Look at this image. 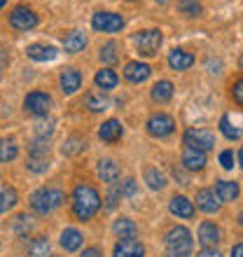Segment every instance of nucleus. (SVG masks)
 Returning <instances> with one entry per match:
<instances>
[{
    "instance_id": "1",
    "label": "nucleus",
    "mask_w": 243,
    "mask_h": 257,
    "mask_svg": "<svg viewBox=\"0 0 243 257\" xmlns=\"http://www.w3.org/2000/svg\"><path fill=\"white\" fill-rule=\"evenodd\" d=\"M101 208V194L91 185H77L73 190V213L77 220H91Z\"/></svg>"
},
{
    "instance_id": "2",
    "label": "nucleus",
    "mask_w": 243,
    "mask_h": 257,
    "mask_svg": "<svg viewBox=\"0 0 243 257\" xmlns=\"http://www.w3.org/2000/svg\"><path fill=\"white\" fill-rule=\"evenodd\" d=\"M192 234H189L187 227H173V229L166 234V248H169L171 257H187L192 252Z\"/></svg>"
},
{
    "instance_id": "3",
    "label": "nucleus",
    "mask_w": 243,
    "mask_h": 257,
    "mask_svg": "<svg viewBox=\"0 0 243 257\" xmlns=\"http://www.w3.org/2000/svg\"><path fill=\"white\" fill-rule=\"evenodd\" d=\"M61 203H63V192L61 190H47V187H42V190L33 192V196H31V208H33L38 215H49L54 208H59Z\"/></svg>"
},
{
    "instance_id": "4",
    "label": "nucleus",
    "mask_w": 243,
    "mask_h": 257,
    "mask_svg": "<svg viewBox=\"0 0 243 257\" xmlns=\"http://www.w3.org/2000/svg\"><path fill=\"white\" fill-rule=\"evenodd\" d=\"M182 141H185V148H194L201 152H208L215 148V136L208 128H187Z\"/></svg>"
},
{
    "instance_id": "5",
    "label": "nucleus",
    "mask_w": 243,
    "mask_h": 257,
    "mask_svg": "<svg viewBox=\"0 0 243 257\" xmlns=\"http://www.w3.org/2000/svg\"><path fill=\"white\" fill-rule=\"evenodd\" d=\"M162 31L157 28H150V31H143V33L136 35V47L141 52L143 56H155L162 47Z\"/></svg>"
},
{
    "instance_id": "6",
    "label": "nucleus",
    "mask_w": 243,
    "mask_h": 257,
    "mask_svg": "<svg viewBox=\"0 0 243 257\" xmlns=\"http://www.w3.org/2000/svg\"><path fill=\"white\" fill-rule=\"evenodd\" d=\"M173 131H176V122L166 112H157V115H152L148 119V134L155 136V138H166Z\"/></svg>"
},
{
    "instance_id": "7",
    "label": "nucleus",
    "mask_w": 243,
    "mask_h": 257,
    "mask_svg": "<svg viewBox=\"0 0 243 257\" xmlns=\"http://www.w3.org/2000/svg\"><path fill=\"white\" fill-rule=\"evenodd\" d=\"M91 26L101 33H117L124 28V19L115 12H96L91 17Z\"/></svg>"
},
{
    "instance_id": "8",
    "label": "nucleus",
    "mask_w": 243,
    "mask_h": 257,
    "mask_svg": "<svg viewBox=\"0 0 243 257\" xmlns=\"http://www.w3.org/2000/svg\"><path fill=\"white\" fill-rule=\"evenodd\" d=\"M24 108H26L28 115L35 117H47L49 108H52V98H49L45 91H31L24 101Z\"/></svg>"
},
{
    "instance_id": "9",
    "label": "nucleus",
    "mask_w": 243,
    "mask_h": 257,
    "mask_svg": "<svg viewBox=\"0 0 243 257\" xmlns=\"http://www.w3.org/2000/svg\"><path fill=\"white\" fill-rule=\"evenodd\" d=\"M10 24H12L17 31H28V28H35L38 26V14L26 5H19L14 7L12 14H10Z\"/></svg>"
},
{
    "instance_id": "10",
    "label": "nucleus",
    "mask_w": 243,
    "mask_h": 257,
    "mask_svg": "<svg viewBox=\"0 0 243 257\" xmlns=\"http://www.w3.org/2000/svg\"><path fill=\"white\" fill-rule=\"evenodd\" d=\"M112 257H145V245L138 238H119Z\"/></svg>"
},
{
    "instance_id": "11",
    "label": "nucleus",
    "mask_w": 243,
    "mask_h": 257,
    "mask_svg": "<svg viewBox=\"0 0 243 257\" xmlns=\"http://www.w3.org/2000/svg\"><path fill=\"white\" fill-rule=\"evenodd\" d=\"M150 75H152V68H150L148 63L129 61L127 66H124V77H127L129 82H134V84H141V82H145Z\"/></svg>"
},
{
    "instance_id": "12",
    "label": "nucleus",
    "mask_w": 243,
    "mask_h": 257,
    "mask_svg": "<svg viewBox=\"0 0 243 257\" xmlns=\"http://www.w3.org/2000/svg\"><path fill=\"white\" fill-rule=\"evenodd\" d=\"M169 208H171V213L176 217H182V220H189V217H194V213H196V208H194V203L189 201L187 196H173L171 199V203H169Z\"/></svg>"
},
{
    "instance_id": "13",
    "label": "nucleus",
    "mask_w": 243,
    "mask_h": 257,
    "mask_svg": "<svg viewBox=\"0 0 243 257\" xmlns=\"http://www.w3.org/2000/svg\"><path fill=\"white\" fill-rule=\"evenodd\" d=\"M194 201H196V208L203 210V213H208V215H213V213L220 210V201H217V196L213 190H199Z\"/></svg>"
},
{
    "instance_id": "14",
    "label": "nucleus",
    "mask_w": 243,
    "mask_h": 257,
    "mask_svg": "<svg viewBox=\"0 0 243 257\" xmlns=\"http://www.w3.org/2000/svg\"><path fill=\"white\" fill-rule=\"evenodd\" d=\"M199 243L203 248H215L220 243V229L215 222H201L199 227Z\"/></svg>"
},
{
    "instance_id": "15",
    "label": "nucleus",
    "mask_w": 243,
    "mask_h": 257,
    "mask_svg": "<svg viewBox=\"0 0 243 257\" xmlns=\"http://www.w3.org/2000/svg\"><path fill=\"white\" fill-rule=\"evenodd\" d=\"M80 87H82L80 70H75V68H66V70L61 73V91L70 96V94H75Z\"/></svg>"
},
{
    "instance_id": "16",
    "label": "nucleus",
    "mask_w": 243,
    "mask_h": 257,
    "mask_svg": "<svg viewBox=\"0 0 243 257\" xmlns=\"http://www.w3.org/2000/svg\"><path fill=\"white\" fill-rule=\"evenodd\" d=\"M182 166L187 171H201L206 166V152L194 150V148H185V152H182Z\"/></svg>"
},
{
    "instance_id": "17",
    "label": "nucleus",
    "mask_w": 243,
    "mask_h": 257,
    "mask_svg": "<svg viewBox=\"0 0 243 257\" xmlns=\"http://www.w3.org/2000/svg\"><path fill=\"white\" fill-rule=\"evenodd\" d=\"M82 231L80 229H75V227H68V229L61 231V248L66 252H75V250H80L82 248Z\"/></svg>"
},
{
    "instance_id": "18",
    "label": "nucleus",
    "mask_w": 243,
    "mask_h": 257,
    "mask_svg": "<svg viewBox=\"0 0 243 257\" xmlns=\"http://www.w3.org/2000/svg\"><path fill=\"white\" fill-rule=\"evenodd\" d=\"M122 124L117 119H108V122H103L101 128H98V138L105 143H117L122 138Z\"/></svg>"
},
{
    "instance_id": "19",
    "label": "nucleus",
    "mask_w": 243,
    "mask_h": 257,
    "mask_svg": "<svg viewBox=\"0 0 243 257\" xmlns=\"http://www.w3.org/2000/svg\"><path fill=\"white\" fill-rule=\"evenodd\" d=\"M28 59H33V61H52V59H56V49L52 47V45H28L26 49Z\"/></svg>"
},
{
    "instance_id": "20",
    "label": "nucleus",
    "mask_w": 243,
    "mask_h": 257,
    "mask_svg": "<svg viewBox=\"0 0 243 257\" xmlns=\"http://www.w3.org/2000/svg\"><path fill=\"white\" fill-rule=\"evenodd\" d=\"M84 103L91 112H103V110L110 108V98L105 96V91H89L84 96Z\"/></svg>"
},
{
    "instance_id": "21",
    "label": "nucleus",
    "mask_w": 243,
    "mask_h": 257,
    "mask_svg": "<svg viewBox=\"0 0 243 257\" xmlns=\"http://www.w3.org/2000/svg\"><path fill=\"white\" fill-rule=\"evenodd\" d=\"M192 63H194V56L189 52H185V49H173L169 54V66L173 70H187Z\"/></svg>"
},
{
    "instance_id": "22",
    "label": "nucleus",
    "mask_w": 243,
    "mask_h": 257,
    "mask_svg": "<svg viewBox=\"0 0 243 257\" xmlns=\"http://www.w3.org/2000/svg\"><path fill=\"white\" fill-rule=\"evenodd\" d=\"M94 82H96V87H98V89H103V91H110V89L117 87L119 77H117L115 70H110V68H101V70L96 73Z\"/></svg>"
},
{
    "instance_id": "23",
    "label": "nucleus",
    "mask_w": 243,
    "mask_h": 257,
    "mask_svg": "<svg viewBox=\"0 0 243 257\" xmlns=\"http://www.w3.org/2000/svg\"><path fill=\"white\" fill-rule=\"evenodd\" d=\"M98 178H101L103 183H115L117 178H119V166H117V162H112V159H101L98 162Z\"/></svg>"
},
{
    "instance_id": "24",
    "label": "nucleus",
    "mask_w": 243,
    "mask_h": 257,
    "mask_svg": "<svg viewBox=\"0 0 243 257\" xmlns=\"http://www.w3.org/2000/svg\"><path fill=\"white\" fill-rule=\"evenodd\" d=\"M112 231H115L117 238H136L138 227H136L134 220H129V217H119V220H115V224H112Z\"/></svg>"
},
{
    "instance_id": "25",
    "label": "nucleus",
    "mask_w": 243,
    "mask_h": 257,
    "mask_svg": "<svg viewBox=\"0 0 243 257\" xmlns=\"http://www.w3.org/2000/svg\"><path fill=\"white\" fill-rule=\"evenodd\" d=\"M215 196L217 201H234L238 196V185L234 180H220L215 185Z\"/></svg>"
},
{
    "instance_id": "26",
    "label": "nucleus",
    "mask_w": 243,
    "mask_h": 257,
    "mask_svg": "<svg viewBox=\"0 0 243 257\" xmlns=\"http://www.w3.org/2000/svg\"><path fill=\"white\" fill-rule=\"evenodd\" d=\"M84 47H87V38H84V33H80V31H73V33H68L66 38H63V49H66L68 54H77V52H82Z\"/></svg>"
},
{
    "instance_id": "27",
    "label": "nucleus",
    "mask_w": 243,
    "mask_h": 257,
    "mask_svg": "<svg viewBox=\"0 0 243 257\" xmlns=\"http://www.w3.org/2000/svg\"><path fill=\"white\" fill-rule=\"evenodd\" d=\"M150 96H152V101L155 103L171 101V98H173V82H169V80L157 82L155 87H152V91H150Z\"/></svg>"
},
{
    "instance_id": "28",
    "label": "nucleus",
    "mask_w": 243,
    "mask_h": 257,
    "mask_svg": "<svg viewBox=\"0 0 243 257\" xmlns=\"http://www.w3.org/2000/svg\"><path fill=\"white\" fill-rule=\"evenodd\" d=\"M63 155L66 157H75V155H80V152H84L87 150V138H82V136L73 134L70 138H66V143H63Z\"/></svg>"
},
{
    "instance_id": "29",
    "label": "nucleus",
    "mask_w": 243,
    "mask_h": 257,
    "mask_svg": "<svg viewBox=\"0 0 243 257\" xmlns=\"http://www.w3.org/2000/svg\"><path fill=\"white\" fill-rule=\"evenodd\" d=\"M17 201H19V194H17L14 187H3V190H0V213L14 208Z\"/></svg>"
},
{
    "instance_id": "30",
    "label": "nucleus",
    "mask_w": 243,
    "mask_h": 257,
    "mask_svg": "<svg viewBox=\"0 0 243 257\" xmlns=\"http://www.w3.org/2000/svg\"><path fill=\"white\" fill-rule=\"evenodd\" d=\"M145 183H148L150 190H162L164 185H166V178L164 173H159V169H145Z\"/></svg>"
},
{
    "instance_id": "31",
    "label": "nucleus",
    "mask_w": 243,
    "mask_h": 257,
    "mask_svg": "<svg viewBox=\"0 0 243 257\" xmlns=\"http://www.w3.org/2000/svg\"><path fill=\"white\" fill-rule=\"evenodd\" d=\"M17 155H19V148H17V143H14V141H7V138H3V141H0V162H12Z\"/></svg>"
},
{
    "instance_id": "32",
    "label": "nucleus",
    "mask_w": 243,
    "mask_h": 257,
    "mask_svg": "<svg viewBox=\"0 0 243 257\" xmlns=\"http://www.w3.org/2000/svg\"><path fill=\"white\" fill-rule=\"evenodd\" d=\"M28 252L33 257H47V252H49V241L45 236H38V238H33V243L28 245Z\"/></svg>"
},
{
    "instance_id": "33",
    "label": "nucleus",
    "mask_w": 243,
    "mask_h": 257,
    "mask_svg": "<svg viewBox=\"0 0 243 257\" xmlns=\"http://www.w3.org/2000/svg\"><path fill=\"white\" fill-rule=\"evenodd\" d=\"M178 10L182 14H187V17H199L203 12L199 0H178Z\"/></svg>"
},
{
    "instance_id": "34",
    "label": "nucleus",
    "mask_w": 243,
    "mask_h": 257,
    "mask_svg": "<svg viewBox=\"0 0 243 257\" xmlns=\"http://www.w3.org/2000/svg\"><path fill=\"white\" fill-rule=\"evenodd\" d=\"M26 166H28V171H33V173H45V171L49 169V157H28Z\"/></svg>"
},
{
    "instance_id": "35",
    "label": "nucleus",
    "mask_w": 243,
    "mask_h": 257,
    "mask_svg": "<svg viewBox=\"0 0 243 257\" xmlns=\"http://www.w3.org/2000/svg\"><path fill=\"white\" fill-rule=\"evenodd\" d=\"M33 217H28L26 213H21V215H17V220H14V231L17 234H21V236H26L28 231L33 229V222H31Z\"/></svg>"
},
{
    "instance_id": "36",
    "label": "nucleus",
    "mask_w": 243,
    "mask_h": 257,
    "mask_svg": "<svg viewBox=\"0 0 243 257\" xmlns=\"http://www.w3.org/2000/svg\"><path fill=\"white\" fill-rule=\"evenodd\" d=\"M220 131H222L224 138H229V141H238V138H241V131H238L236 126H231V119L227 115L220 119Z\"/></svg>"
},
{
    "instance_id": "37",
    "label": "nucleus",
    "mask_w": 243,
    "mask_h": 257,
    "mask_svg": "<svg viewBox=\"0 0 243 257\" xmlns=\"http://www.w3.org/2000/svg\"><path fill=\"white\" fill-rule=\"evenodd\" d=\"M117 59H119V54H117V45L115 42H105L101 47V61L103 63H115Z\"/></svg>"
},
{
    "instance_id": "38",
    "label": "nucleus",
    "mask_w": 243,
    "mask_h": 257,
    "mask_svg": "<svg viewBox=\"0 0 243 257\" xmlns=\"http://www.w3.org/2000/svg\"><path fill=\"white\" fill-rule=\"evenodd\" d=\"M28 157H49V143L47 138H38L28 150Z\"/></svg>"
},
{
    "instance_id": "39",
    "label": "nucleus",
    "mask_w": 243,
    "mask_h": 257,
    "mask_svg": "<svg viewBox=\"0 0 243 257\" xmlns=\"http://www.w3.org/2000/svg\"><path fill=\"white\" fill-rule=\"evenodd\" d=\"M136 190H138V183H136L134 178H127L124 183L117 187V192H119V196H134Z\"/></svg>"
},
{
    "instance_id": "40",
    "label": "nucleus",
    "mask_w": 243,
    "mask_h": 257,
    "mask_svg": "<svg viewBox=\"0 0 243 257\" xmlns=\"http://www.w3.org/2000/svg\"><path fill=\"white\" fill-rule=\"evenodd\" d=\"M52 131H54V122H52V119H40V122L35 124V134L40 136V138L49 136Z\"/></svg>"
},
{
    "instance_id": "41",
    "label": "nucleus",
    "mask_w": 243,
    "mask_h": 257,
    "mask_svg": "<svg viewBox=\"0 0 243 257\" xmlns=\"http://www.w3.org/2000/svg\"><path fill=\"white\" fill-rule=\"evenodd\" d=\"M220 164H222V169H227V171L234 169V152H231V150L220 152Z\"/></svg>"
},
{
    "instance_id": "42",
    "label": "nucleus",
    "mask_w": 243,
    "mask_h": 257,
    "mask_svg": "<svg viewBox=\"0 0 243 257\" xmlns=\"http://www.w3.org/2000/svg\"><path fill=\"white\" fill-rule=\"evenodd\" d=\"M231 96L236 98V103H238V105H241V103H243V82H241V80H236V82H234V87H231Z\"/></svg>"
},
{
    "instance_id": "43",
    "label": "nucleus",
    "mask_w": 243,
    "mask_h": 257,
    "mask_svg": "<svg viewBox=\"0 0 243 257\" xmlns=\"http://www.w3.org/2000/svg\"><path fill=\"white\" fill-rule=\"evenodd\" d=\"M119 199H122L119 192H117V190H110V194H108V206H105V208L112 210V208L117 206V201H119Z\"/></svg>"
},
{
    "instance_id": "44",
    "label": "nucleus",
    "mask_w": 243,
    "mask_h": 257,
    "mask_svg": "<svg viewBox=\"0 0 243 257\" xmlns=\"http://www.w3.org/2000/svg\"><path fill=\"white\" fill-rule=\"evenodd\" d=\"M196 257H222L217 248H203V250L196 252Z\"/></svg>"
},
{
    "instance_id": "45",
    "label": "nucleus",
    "mask_w": 243,
    "mask_h": 257,
    "mask_svg": "<svg viewBox=\"0 0 243 257\" xmlns=\"http://www.w3.org/2000/svg\"><path fill=\"white\" fill-rule=\"evenodd\" d=\"M82 257H103V252L98 248H87V250L82 252Z\"/></svg>"
},
{
    "instance_id": "46",
    "label": "nucleus",
    "mask_w": 243,
    "mask_h": 257,
    "mask_svg": "<svg viewBox=\"0 0 243 257\" xmlns=\"http://www.w3.org/2000/svg\"><path fill=\"white\" fill-rule=\"evenodd\" d=\"M231 257H243V243H236L231 248Z\"/></svg>"
},
{
    "instance_id": "47",
    "label": "nucleus",
    "mask_w": 243,
    "mask_h": 257,
    "mask_svg": "<svg viewBox=\"0 0 243 257\" xmlns=\"http://www.w3.org/2000/svg\"><path fill=\"white\" fill-rule=\"evenodd\" d=\"M3 68H5V54L0 52V77H3Z\"/></svg>"
},
{
    "instance_id": "48",
    "label": "nucleus",
    "mask_w": 243,
    "mask_h": 257,
    "mask_svg": "<svg viewBox=\"0 0 243 257\" xmlns=\"http://www.w3.org/2000/svg\"><path fill=\"white\" fill-rule=\"evenodd\" d=\"M3 7H5V0H0V10H3Z\"/></svg>"
},
{
    "instance_id": "49",
    "label": "nucleus",
    "mask_w": 243,
    "mask_h": 257,
    "mask_svg": "<svg viewBox=\"0 0 243 257\" xmlns=\"http://www.w3.org/2000/svg\"><path fill=\"white\" fill-rule=\"evenodd\" d=\"M157 3H166V0H157Z\"/></svg>"
}]
</instances>
